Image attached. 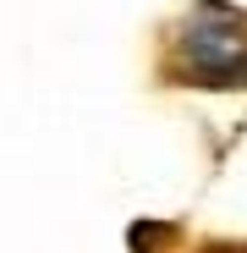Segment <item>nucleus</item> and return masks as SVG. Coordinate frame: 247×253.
I'll use <instances>...</instances> for the list:
<instances>
[{
    "label": "nucleus",
    "instance_id": "2",
    "mask_svg": "<svg viewBox=\"0 0 247 253\" xmlns=\"http://www.w3.org/2000/svg\"><path fill=\"white\" fill-rule=\"evenodd\" d=\"M214 253H247V248H214Z\"/></svg>",
    "mask_w": 247,
    "mask_h": 253
},
{
    "label": "nucleus",
    "instance_id": "1",
    "mask_svg": "<svg viewBox=\"0 0 247 253\" xmlns=\"http://www.w3.org/2000/svg\"><path fill=\"white\" fill-rule=\"evenodd\" d=\"M171 72L192 88H247V11L198 0L176 28Z\"/></svg>",
    "mask_w": 247,
    "mask_h": 253
}]
</instances>
